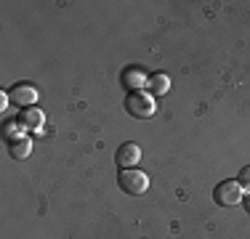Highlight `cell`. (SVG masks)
Instances as JSON below:
<instances>
[{
	"label": "cell",
	"instance_id": "6da1fadb",
	"mask_svg": "<svg viewBox=\"0 0 250 239\" xmlns=\"http://www.w3.org/2000/svg\"><path fill=\"white\" fill-rule=\"evenodd\" d=\"M117 183H120V189L125 191V194H130V197H141L146 189H149V178H146L141 170H136V167H130V170H120Z\"/></svg>",
	"mask_w": 250,
	"mask_h": 239
},
{
	"label": "cell",
	"instance_id": "7a4b0ae2",
	"mask_svg": "<svg viewBox=\"0 0 250 239\" xmlns=\"http://www.w3.org/2000/svg\"><path fill=\"white\" fill-rule=\"evenodd\" d=\"M125 109L139 120L152 117L154 115V99L144 91H130L128 96H125Z\"/></svg>",
	"mask_w": 250,
	"mask_h": 239
},
{
	"label": "cell",
	"instance_id": "3957f363",
	"mask_svg": "<svg viewBox=\"0 0 250 239\" xmlns=\"http://www.w3.org/2000/svg\"><path fill=\"white\" fill-rule=\"evenodd\" d=\"M213 197H216V202L221 207H231V205H237V202H242L245 191H242L240 181H221L216 186V191H213Z\"/></svg>",
	"mask_w": 250,
	"mask_h": 239
},
{
	"label": "cell",
	"instance_id": "277c9868",
	"mask_svg": "<svg viewBox=\"0 0 250 239\" xmlns=\"http://www.w3.org/2000/svg\"><path fill=\"white\" fill-rule=\"evenodd\" d=\"M139 159H141V146L139 143H123V146L117 149V165H120L123 170L136 167Z\"/></svg>",
	"mask_w": 250,
	"mask_h": 239
},
{
	"label": "cell",
	"instance_id": "5b68a950",
	"mask_svg": "<svg viewBox=\"0 0 250 239\" xmlns=\"http://www.w3.org/2000/svg\"><path fill=\"white\" fill-rule=\"evenodd\" d=\"M11 99H14L16 104H21V106H32L35 101H38V88H32V85H16L14 91H11Z\"/></svg>",
	"mask_w": 250,
	"mask_h": 239
},
{
	"label": "cell",
	"instance_id": "8992f818",
	"mask_svg": "<svg viewBox=\"0 0 250 239\" xmlns=\"http://www.w3.org/2000/svg\"><path fill=\"white\" fill-rule=\"evenodd\" d=\"M146 88H149L154 96H165V93H168V88H170L168 75H152L149 82H146Z\"/></svg>",
	"mask_w": 250,
	"mask_h": 239
},
{
	"label": "cell",
	"instance_id": "52a82bcc",
	"mask_svg": "<svg viewBox=\"0 0 250 239\" xmlns=\"http://www.w3.org/2000/svg\"><path fill=\"white\" fill-rule=\"evenodd\" d=\"M43 120L45 115L40 109H35V106H29L27 112H21V122L29 125V128H35V130H40V125H43Z\"/></svg>",
	"mask_w": 250,
	"mask_h": 239
},
{
	"label": "cell",
	"instance_id": "ba28073f",
	"mask_svg": "<svg viewBox=\"0 0 250 239\" xmlns=\"http://www.w3.org/2000/svg\"><path fill=\"white\" fill-rule=\"evenodd\" d=\"M123 82L130 88V91H141V88H144V82H149V80H144V75H141L139 69H130V72H125Z\"/></svg>",
	"mask_w": 250,
	"mask_h": 239
},
{
	"label": "cell",
	"instance_id": "9c48e42d",
	"mask_svg": "<svg viewBox=\"0 0 250 239\" xmlns=\"http://www.w3.org/2000/svg\"><path fill=\"white\" fill-rule=\"evenodd\" d=\"M29 152H32V141L29 139H21V141L11 143V157H16V159H27Z\"/></svg>",
	"mask_w": 250,
	"mask_h": 239
},
{
	"label": "cell",
	"instance_id": "30bf717a",
	"mask_svg": "<svg viewBox=\"0 0 250 239\" xmlns=\"http://www.w3.org/2000/svg\"><path fill=\"white\" fill-rule=\"evenodd\" d=\"M3 130H5V139H8L11 143L24 139V136H21V133H24V122H16V120H11V122H5Z\"/></svg>",
	"mask_w": 250,
	"mask_h": 239
},
{
	"label": "cell",
	"instance_id": "8fae6325",
	"mask_svg": "<svg viewBox=\"0 0 250 239\" xmlns=\"http://www.w3.org/2000/svg\"><path fill=\"white\" fill-rule=\"evenodd\" d=\"M240 183H242V189H248V191H250V165L240 170Z\"/></svg>",
	"mask_w": 250,
	"mask_h": 239
},
{
	"label": "cell",
	"instance_id": "7c38bea8",
	"mask_svg": "<svg viewBox=\"0 0 250 239\" xmlns=\"http://www.w3.org/2000/svg\"><path fill=\"white\" fill-rule=\"evenodd\" d=\"M242 205H245V210L250 213V191H248V194H245V197H242Z\"/></svg>",
	"mask_w": 250,
	"mask_h": 239
}]
</instances>
